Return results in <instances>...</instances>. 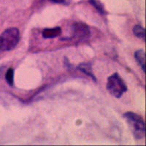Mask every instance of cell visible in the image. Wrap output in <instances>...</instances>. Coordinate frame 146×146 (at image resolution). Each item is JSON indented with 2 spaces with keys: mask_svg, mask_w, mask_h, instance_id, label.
<instances>
[{
  "mask_svg": "<svg viewBox=\"0 0 146 146\" xmlns=\"http://www.w3.org/2000/svg\"><path fill=\"white\" fill-rule=\"evenodd\" d=\"M133 136L137 139H142L145 136V124L143 118L138 114L127 112L123 115Z\"/></svg>",
  "mask_w": 146,
  "mask_h": 146,
  "instance_id": "1",
  "label": "cell"
},
{
  "mask_svg": "<svg viewBox=\"0 0 146 146\" xmlns=\"http://www.w3.org/2000/svg\"><path fill=\"white\" fill-rule=\"evenodd\" d=\"M20 40V32L15 27L7 29L0 35V50H13Z\"/></svg>",
  "mask_w": 146,
  "mask_h": 146,
  "instance_id": "2",
  "label": "cell"
},
{
  "mask_svg": "<svg viewBox=\"0 0 146 146\" xmlns=\"http://www.w3.org/2000/svg\"><path fill=\"white\" fill-rule=\"evenodd\" d=\"M106 88L110 94L115 98H121L128 90L126 84L117 72L113 74L108 78Z\"/></svg>",
  "mask_w": 146,
  "mask_h": 146,
  "instance_id": "3",
  "label": "cell"
},
{
  "mask_svg": "<svg viewBox=\"0 0 146 146\" xmlns=\"http://www.w3.org/2000/svg\"><path fill=\"white\" fill-rule=\"evenodd\" d=\"M72 36L78 40L89 38L91 32L87 25L83 23H76L72 27Z\"/></svg>",
  "mask_w": 146,
  "mask_h": 146,
  "instance_id": "4",
  "label": "cell"
},
{
  "mask_svg": "<svg viewBox=\"0 0 146 146\" xmlns=\"http://www.w3.org/2000/svg\"><path fill=\"white\" fill-rule=\"evenodd\" d=\"M62 34V29L56 27L53 28L45 29L42 32V36L45 39H52Z\"/></svg>",
  "mask_w": 146,
  "mask_h": 146,
  "instance_id": "5",
  "label": "cell"
},
{
  "mask_svg": "<svg viewBox=\"0 0 146 146\" xmlns=\"http://www.w3.org/2000/svg\"><path fill=\"white\" fill-rule=\"evenodd\" d=\"M135 58L138 64L143 70V72H145V53L143 50H138L135 52Z\"/></svg>",
  "mask_w": 146,
  "mask_h": 146,
  "instance_id": "6",
  "label": "cell"
},
{
  "mask_svg": "<svg viewBox=\"0 0 146 146\" xmlns=\"http://www.w3.org/2000/svg\"><path fill=\"white\" fill-rule=\"evenodd\" d=\"M78 70H80V71H81L82 72L85 73V74L88 75V76L91 77V78H92V80L96 81V77L94 76L93 72H92V68H91V65L90 63L80 64L78 66Z\"/></svg>",
  "mask_w": 146,
  "mask_h": 146,
  "instance_id": "7",
  "label": "cell"
},
{
  "mask_svg": "<svg viewBox=\"0 0 146 146\" xmlns=\"http://www.w3.org/2000/svg\"><path fill=\"white\" fill-rule=\"evenodd\" d=\"M133 33L139 39H142L144 41L145 37V29L140 25H136L133 27Z\"/></svg>",
  "mask_w": 146,
  "mask_h": 146,
  "instance_id": "8",
  "label": "cell"
},
{
  "mask_svg": "<svg viewBox=\"0 0 146 146\" xmlns=\"http://www.w3.org/2000/svg\"><path fill=\"white\" fill-rule=\"evenodd\" d=\"M89 3L91 4L97 11L100 13L102 15H104L105 13V10L102 4L100 2H99L98 0H89Z\"/></svg>",
  "mask_w": 146,
  "mask_h": 146,
  "instance_id": "9",
  "label": "cell"
},
{
  "mask_svg": "<svg viewBox=\"0 0 146 146\" xmlns=\"http://www.w3.org/2000/svg\"><path fill=\"white\" fill-rule=\"evenodd\" d=\"M5 80L10 86H13L14 84V70L10 68L5 74Z\"/></svg>",
  "mask_w": 146,
  "mask_h": 146,
  "instance_id": "10",
  "label": "cell"
},
{
  "mask_svg": "<svg viewBox=\"0 0 146 146\" xmlns=\"http://www.w3.org/2000/svg\"><path fill=\"white\" fill-rule=\"evenodd\" d=\"M49 1L56 4H64L66 2V0H49Z\"/></svg>",
  "mask_w": 146,
  "mask_h": 146,
  "instance_id": "11",
  "label": "cell"
}]
</instances>
